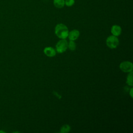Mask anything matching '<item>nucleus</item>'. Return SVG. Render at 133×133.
I'll return each mask as SVG.
<instances>
[{"label": "nucleus", "mask_w": 133, "mask_h": 133, "mask_svg": "<svg viewBox=\"0 0 133 133\" xmlns=\"http://www.w3.org/2000/svg\"><path fill=\"white\" fill-rule=\"evenodd\" d=\"M56 35L60 39H65L69 34L68 27L64 24L59 23L56 25L55 29Z\"/></svg>", "instance_id": "f257e3e1"}, {"label": "nucleus", "mask_w": 133, "mask_h": 133, "mask_svg": "<svg viewBox=\"0 0 133 133\" xmlns=\"http://www.w3.org/2000/svg\"><path fill=\"white\" fill-rule=\"evenodd\" d=\"M106 44L109 48L111 49L115 48L119 44V40L117 36L112 35L108 37L106 40Z\"/></svg>", "instance_id": "f03ea898"}, {"label": "nucleus", "mask_w": 133, "mask_h": 133, "mask_svg": "<svg viewBox=\"0 0 133 133\" xmlns=\"http://www.w3.org/2000/svg\"><path fill=\"white\" fill-rule=\"evenodd\" d=\"M68 48V42L65 39H61L56 45V51L58 53H63Z\"/></svg>", "instance_id": "7ed1b4c3"}, {"label": "nucleus", "mask_w": 133, "mask_h": 133, "mask_svg": "<svg viewBox=\"0 0 133 133\" xmlns=\"http://www.w3.org/2000/svg\"><path fill=\"white\" fill-rule=\"evenodd\" d=\"M119 68L124 72H130L132 71V63L128 61H125L121 62L119 64Z\"/></svg>", "instance_id": "20e7f679"}, {"label": "nucleus", "mask_w": 133, "mask_h": 133, "mask_svg": "<svg viewBox=\"0 0 133 133\" xmlns=\"http://www.w3.org/2000/svg\"><path fill=\"white\" fill-rule=\"evenodd\" d=\"M44 53L49 57H52L56 55V51L51 47H46L44 49Z\"/></svg>", "instance_id": "39448f33"}, {"label": "nucleus", "mask_w": 133, "mask_h": 133, "mask_svg": "<svg viewBox=\"0 0 133 133\" xmlns=\"http://www.w3.org/2000/svg\"><path fill=\"white\" fill-rule=\"evenodd\" d=\"M79 36V32L77 30L74 29L69 32L68 37L71 41H75L78 38Z\"/></svg>", "instance_id": "423d86ee"}, {"label": "nucleus", "mask_w": 133, "mask_h": 133, "mask_svg": "<svg viewBox=\"0 0 133 133\" xmlns=\"http://www.w3.org/2000/svg\"><path fill=\"white\" fill-rule=\"evenodd\" d=\"M111 32L113 35L118 36L122 33L121 27L118 25H113L111 28Z\"/></svg>", "instance_id": "0eeeda50"}, {"label": "nucleus", "mask_w": 133, "mask_h": 133, "mask_svg": "<svg viewBox=\"0 0 133 133\" xmlns=\"http://www.w3.org/2000/svg\"><path fill=\"white\" fill-rule=\"evenodd\" d=\"M53 3L54 6L58 8H62L65 5L64 0H54Z\"/></svg>", "instance_id": "6e6552de"}, {"label": "nucleus", "mask_w": 133, "mask_h": 133, "mask_svg": "<svg viewBox=\"0 0 133 133\" xmlns=\"http://www.w3.org/2000/svg\"><path fill=\"white\" fill-rule=\"evenodd\" d=\"M126 83L127 85L130 86H132L133 83H132V72H129V74L127 75V79H126Z\"/></svg>", "instance_id": "1a4fd4ad"}, {"label": "nucleus", "mask_w": 133, "mask_h": 133, "mask_svg": "<svg viewBox=\"0 0 133 133\" xmlns=\"http://www.w3.org/2000/svg\"><path fill=\"white\" fill-rule=\"evenodd\" d=\"M76 43L74 42V41H71L68 43V48H69L70 50L73 51L75 50L76 49Z\"/></svg>", "instance_id": "9d476101"}, {"label": "nucleus", "mask_w": 133, "mask_h": 133, "mask_svg": "<svg viewBox=\"0 0 133 133\" xmlns=\"http://www.w3.org/2000/svg\"><path fill=\"white\" fill-rule=\"evenodd\" d=\"M70 126L69 125L65 124L61 127L60 129V132L62 133H67L70 131Z\"/></svg>", "instance_id": "9b49d317"}, {"label": "nucleus", "mask_w": 133, "mask_h": 133, "mask_svg": "<svg viewBox=\"0 0 133 133\" xmlns=\"http://www.w3.org/2000/svg\"><path fill=\"white\" fill-rule=\"evenodd\" d=\"M75 0H64V4L68 7H71L74 5Z\"/></svg>", "instance_id": "f8f14e48"}, {"label": "nucleus", "mask_w": 133, "mask_h": 133, "mask_svg": "<svg viewBox=\"0 0 133 133\" xmlns=\"http://www.w3.org/2000/svg\"><path fill=\"white\" fill-rule=\"evenodd\" d=\"M129 94H130V95L131 97V98H132V88H131L130 89Z\"/></svg>", "instance_id": "ddd939ff"}, {"label": "nucleus", "mask_w": 133, "mask_h": 133, "mask_svg": "<svg viewBox=\"0 0 133 133\" xmlns=\"http://www.w3.org/2000/svg\"><path fill=\"white\" fill-rule=\"evenodd\" d=\"M0 132H4L3 131H0Z\"/></svg>", "instance_id": "4468645a"}]
</instances>
